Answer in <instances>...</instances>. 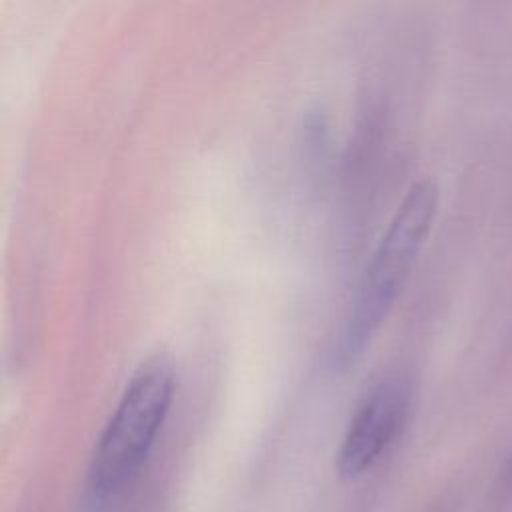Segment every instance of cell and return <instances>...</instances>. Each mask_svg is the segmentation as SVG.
Instances as JSON below:
<instances>
[{"mask_svg":"<svg viewBox=\"0 0 512 512\" xmlns=\"http://www.w3.org/2000/svg\"><path fill=\"white\" fill-rule=\"evenodd\" d=\"M438 186L416 180L396 206L360 276L354 298L330 348V368L344 372L370 346L396 306L432 230L438 212Z\"/></svg>","mask_w":512,"mask_h":512,"instance_id":"cell-1","label":"cell"},{"mask_svg":"<svg viewBox=\"0 0 512 512\" xmlns=\"http://www.w3.org/2000/svg\"><path fill=\"white\" fill-rule=\"evenodd\" d=\"M174 390V364L164 354H152L136 366L90 458L88 486L94 496L116 494L140 472L166 422Z\"/></svg>","mask_w":512,"mask_h":512,"instance_id":"cell-2","label":"cell"},{"mask_svg":"<svg viewBox=\"0 0 512 512\" xmlns=\"http://www.w3.org/2000/svg\"><path fill=\"white\" fill-rule=\"evenodd\" d=\"M412 404L410 380L398 372L378 378L356 404L336 454L344 478L372 468L402 432Z\"/></svg>","mask_w":512,"mask_h":512,"instance_id":"cell-3","label":"cell"}]
</instances>
